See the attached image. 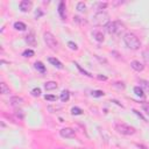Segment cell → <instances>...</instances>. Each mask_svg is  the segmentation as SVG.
<instances>
[{"label": "cell", "mask_w": 149, "mask_h": 149, "mask_svg": "<svg viewBox=\"0 0 149 149\" xmlns=\"http://www.w3.org/2000/svg\"><path fill=\"white\" fill-rule=\"evenodd\" d=\"M98 78H99V79H102V80H106V79H107L105 76H98Z\"/></svg>", "instance_id": "cell-35"}, {"label": "cell", "mask_w": 149, "mask_h": 149, "mask_svg": "<svg viewBox=\"0 0 149 149\" xmlns=\"http://www.w3.org/2000/svg\"><path fill=\"white\" fill-rule=\"evenodd\" d=\"M9 102H10V105H12L13 107L17 108V107H21V106L23 105L24 100H23L21 97H19V95H14V97H12V98L9 99Z\"/></svg>", "instance_id": "cell-7"}, {"label": "cell", "mask_w": 149, "mask_h": 149, "mask_svg": "<svg viewBox=\"0 0 149 149\" xmlns=\"http://www.w3.org/2000/svg\"><path fill=\"white\" fill-rule=\"evenodd\" d=\"M58 13L61 15V17L64 20L66 17V14H65V2L64 1H61L59 5H58Z\"/></svg>", "instance_id": "cell-11"}, {"label": "cell", "mask_w": 149, "mask_h": 149, "mask_svg": "<svg viewBox=\"0 0 149 149\" xmlns=\"http://www.w3.org/2000/svg\"><path fill=\"white\" fill-rule=\"evenodd\" d=\"M123 42L127 45V48H129L132 50H137L141 47V42H140L139 37L133 33H126L123 35Z\"/></svg>", "instance_id": "cell-1"}, {"label": "cell", "mask_w": 149, "mask_h": 149, "mask_svg": "<svg viewBox=\"0 0 149 149\" xmlns=\"http://www.w3.org/2000/svg\"><path fill=\"white\" fill-rule=\"evenodd\" d=\"M139 84H140V87L143 90H146V91H149V81L148 80H144V79H140L139 80Z\"/></svg>", "instance_id": "cell-16"}, {"label": "cell", "mask_w": 149, "mask_h": 149, "mask_svg": "<svg viewBox=\"0 0 149 149\" xmlns=\"http://www.w3.org/2000/svg\"><path fill=\"white\" fill-rule=\"evenodd\" d=\"M49 62H50L54 66H56L57 69H63V64H62L57 58H55V57H50V58H49Z\"/></svg>", "instance_id": "cell-14"}, {"label": "cell", "mask_w": 149, "mask_h": 149, "mask_svg": "<svg viewBox=\"0 0 149 149\" xmlns=\"http://www.w3.org/2000/svg\"><path fill=\"white\" fill-rule=\"evenodd\" d=\"M15 114H16V116H17L20 120H22V119L24 118V114L22 113V111H21V109H16V111H15Z\"/></svg>", "instance_id": "cell-28"}, {"label": "cell", "mask_w": 149, "mask_h": 149, "mask_svg": "<svg viewBox=\"0 0 149 149\" xmlns=\"http://www.w3.org/2000/svg\"><path fill=\"white\" fill-rule=\"evenodd\" d=\"M77 9H78L79 12H85V10H86V5H85L84 2H78V3H77Z\"/></svg>", "instance_id": "cell-22"}, {"label": "cell", "mask_w": 149, "mask_h": 149, "mask_svg": "<svg viewBox=\"0 0 149 149\" xmlns=\"http://www.w3.org/2000/svg\"><path fill=\"white\" fill-rule=\"evenodd\" d=\"M24 41L28 43V45H31V47L36 45V37H35V34H34V31H30V33H29V34L26 36Z\"/></svg>", "instance_id": "cell-9"}, {"label": "cell", "mask_w": 149, "mask_h": 149, "mask_svg": "<svg viewBox=\"0 0 149 149\" xmlns=\"http://www.w3.org/2000/svg\"><path fill=\"white\" fill-rule=\"evenodd\" d=\"M48 109H49L51 113H54V111H58V109H62V107H61V106H48Z\"/></svg>", "instance_id": "cell-30"}, {"label": "cell", "mask_w": 149, "mask_h": 149, "mask_svg": "<svg viewBox=\"0 0 149 149\" xmlns=\"http://www.w3.org/2000/svg\"><path fill=\"white\" fill-rule=\"evenodd\" d=\"M35 69H36V70H38L41 73L45 72V66L43 65V63H42V62H36V63H35Z\"/></svg>", "instance_id": "cell-19"}, {"label": "cell", "mask_w": 149, "mask_h": 149, "mask_svg": "<svg viewBox=\"0 0 149 149\" xmlns=\"http://www.w3.org/2000/svg\"><path fill=\"white\" fill-rule=\"evenodd\" d=\"M142 108H143V111L149 115V102H144V104H142Z\"/></svg>", "instance_id": "cell-31"}, {"label": "cell", "mask_w": 149, "mask_h": 149, "mask_svg": "<svg viewBox=\"0 0 149 149\" xmlns=\"http://www.w3.org/2000/svg\"><path fill=\"white\" fill-rule=\"evenodd\" d=\"M74 65H77V68H78V69H79V70H80V71H81V72H83L84 74H86V76H88V77H92V74H90L88 72H86L85 70H83V69H81V68H80V66H79V65H78L77 63H74Z\"/></svg>", "instance_id": "cell-33"}, {"label": "cell", "mask_w": 149, "mask_h": 149, "mask_svg": "<svg viewBox=\"0 0 149 149\" xmlns=\"http://www.w3.org/2000/svg\"><path fill=\"white\" fill-rule=\"evenodd\" d=\"M142 57H143L144 62H146L147 64H149V49L143 51V54H142Z\"/></svg>", "instance_id": "cell-24"}, {"label": "cell", "mask_w": 149, "mask_h": 149, "mask_svg": "<svg viewBox=\"0 0 149 149\" xmlns=\"http://www.w3.org/2000/svg\"><path fill=\"white\" fill-rule=\"evenodd\" d=\"M57 87H58V85H57L56 81H47V83L44 84V88H45L47 91H51V90H55V88H57Z\"/></svg>", "instance_id": "cell-13"}, {"label": "cell", "mask_w": 149, "mask_h": 149, "mask_svg": "<svg viewBox=\"0 0 149 149\" xmlns=\"http://www.w3.org/2000/svg\"><path fill=\"white\" fill-rule=\"evenodd\" d=\"M106 30L111 35H119L121 31L125 30V24L121 21H111L106 26Z\"/></svg>", "instance_id": "cell-3"}, {"label": "cell", "mask_w": 149, "mask_h": 149, "mask_svg": "<svg viewBox=\"0 0 149 149\" xmlns=\"http://www.w3.org/2000/svg\"><path fill=\"white\" fill-rule=\"evenodd\" d=\"M71 113H72V115H80L83 113V111L80 108H78V107H72Z\"/></svg>", "instance_id": "cell-23"}, {"label": "cell", "mask_w": 149, "mask_h": 149, "mask_svg": "<svg viewBox=\"0 0 149 149\" xmlns=\"http://www.w3.org/2000/svg\"><path fill=\"white\" fill-rule=\"evenodd\" d=\"M134 92H135V94L139 95V97H144L143 90H142L140 86H135V87H134Z\"/></svg>", "instance_id": "cell-20"}, {"label": "cell", "mask_w": 149, "mask_h": 149, "mask_svg": "<svg viewBox=\"0 0 149 149\" xmlns=\"http://www.w3.org/2000/svg\"><path fill=\"white\" fill-rule=\"evenodd\" d=\"M69 98H70V92L66 91V90H64V91L61 93V100H62L63 102H65V101L69 100Z\"/></svg>", "instance_id": "cell-17"}, {"label": "cell", "mask_w": 149, "mask_h": 149, "mask_svg": "<svg viewBox=\"0 0 149 149\" xmlns=\"http://www.w3.org/2000/svg\"><path fill=\"white\" fill-rule=\"evenodd\" d=\"M14 28H15L16 30H24V29L27 28V26H26L23 22L17 21V22H15V23H14Z\"/></svg>", "instance_id": "cell-18"}, {"label": "cell", "mask_w": 149, "mask_h": 149, "mask_svg": "<svg viewBox=\"0 0 149 149\" xmlns=\"http://www.w3.org/2000/svg\"><path fill=\"white\" fill-rule=\"evenodd\" d=\"M40 94H41V90H40L38 87H35V88L31 90V95H34V97H38Z\"/></svg>", "instance_id": "cell-26"}, {"label": "cell", "mask_w": 149, "mask_h": 149, "mask_svg": "<svg viewBox=\"0 0 149 149\" xmlns=\"http://www.w3.org/2000/svg\"><path fill=\"white\" fill-rule=\"evenodd\" d=\"M20 9H21V12H23V13H27V12H29L30 10V8H31V6H33V3H31V1H29V0H22L21 2H20Z\"/></svg>", "instance_id": "cell-8"}, {"label": "cell", "mask_w": 149, "mask_h": 149, "mask_svg": "<svg viewBox=\"0 0 149 149\" xmlns=\"http://www.w3.org/2000/svg\"><path fill=\"white\" fill-rule=\"evenodd\" d=\"M43 38H44V42L45 44L51 49V50H57L58 49V42L56 40V37L50 33V31H47L44 33L43 35Z\"/></svg>", "instance_id": "cell-5"}, {"label": "cell", "mask_w": 149, "mask_h": 149, "mask_svg": "<svg viewBox=\"0 0 149 149\" xmlns=\"http://www.w3.org/2000/svg\"><path fill=\"white\" fill-rule=\"evenodd\" d=\"M78 149H87V148H78Z\"/></svg>", "instance_id": "cell-36"}, {"label": "cell", "mask_w": 149, "mask_h": 149, "mask_svg": "<svg viewBox=\"0 0 149 149\" xmlns=\"http://www.w3.org/2000/svg\"><path fill=\"white\" fill-rule=\"evenodd\" d=\"M56 149H64V148H56Z\"/></svg>", "instance_id": "cell-37"}, {"label": "cell", "mask_w": 149, "mask_h": 149, "mask_svg": "<svg viewBox=\"0 0 149 149\" xmlns=\"http://www.w3.org/2000/svg\"><path fill=\"white\" fill-rule=\"evenodd\" d=\"M59 135L62 137H64V139H73L76 136V132L72 128L66 127V128H62L59 130Z\"/></svg>", "instance_id": "cell-6"}, {"label": "cell", "mask_w": 149, "mask_h": 149, "mask_svg": "<svg viewBox=\"0 0 149 149\" xmlns=\"http://www.w3.org/2000/svg\"><path fill=\"white\" fill-rule=\"evenodd\" d=\"M34 54H35V52H34V50H31V49H27V50H24V51H23V54H22V55H23L24 57H33V56H34Z\"/></svg>", "instance_id": "cell-21"}, {"label": "cell", "mask_w": 149, "mask_h": 149, "mask_svg": "<svg viewBox=\"0 0 149 149\" xmlns=\"http://www.w3.org/2000/svg\"><path fill=\"white\" fill-rule=\"evenodd\" d=\"M109 22H111V21H109V15H108L106 12H104V10L97 12V13L93 15V23H94L95 26H99V27L105 26V27H106Z\"/></svg>", "instance_id": "cell-2"}, {"label": "cell", "mask_w": 149, "mask_h": 149, "mask_svg": "<svg viewBox=\"0 0 149 149\" xmlns=\"http://www.w3.org/2000/svg\"><path fill=\"white\" fill-rule=\"evenodd\" d=\"M130 66H132V69H134L137 72H141V71L144 70V65L140 61H132L130 62Z\"/></svg>", "instance_id": "cell-10"}, {"label": "cell", "mask_w": 149, "mask_h": 149, "mask_svg": "<svg viewBox=\"0 0 149 149\" xmlns=\"http://www.w3.org/2000/svg\"><path fill=\"white\" fill-rule=\"evenodd\" d=\"M92 35H93L94 40H95V41H98V42H104V40H105L104 34H102L100 30H94V31L92 33Z\"/></svg>", "instance_id": "cell-12"}, {"label": "cell", "mask_w": 149, "mask_h": 149, "mask_svg": "<svg viewBox=\"0 0 149 149\" xmlns=\"http://www.w3.org/2000/svg\"><path fill=\"white\" fill-rule=\"evenodd\" d=\"M68 45H69V48H70L71 50H77V49H78L77 44H76V43H73V42H69V43H68Z\"/></svg>", "instance_id": "cell-32"}, {"label": "cell", "mask_w": 149, "mask_h": 149, "mask_svg": "<svg viewBox=\"0 0 149 149\" xmlns=\"http://www.w3.org/2000/svg\"><path fill=\"white\" fill-rule=\"evenodd\" d=\"M92 95L93 97H102V95H105V93L100 90H95V91H92Z\"/></svg>", "instance_id": "cell-25"}, {"label": "cell", "mask_w": 149, "mask_h": 149, "mask_svg": "<svg viewBox=\"0 0 149 149\" xmlns=\"http://www.w3.org/2000/svg\"><path fill=\"white\" fill-rule=\"evenodd\" d=\"M44 99H45V100H49V101H56L57 98H56L55 95H51V94H45V95H44Z\"/></svg>", "instance_id": "cell-27"}, {"label": "cell", "mask_w": 149, "mask_h": 149, "mask_svg": "<svg viewBox=\"0 0 149 149\" xmlns=\"http://www.w3.org/2000/svg\"><path fill=\"white\" fill-rule=\"evenodd\" d=\"M133 112H134V113H135V114H136V115H137V116H140V118H141V119H142V120H143V121H146V119H144V118H143V115H142V114H141V113H140V112H137V111H136V109H133Z\"/></svg>", "instance_id": "cell-34"}, {"label": "cell", "mask_w": 149, "mask_h": 149, "mask_svg": "<svg viewBox=\"0 0 149 149\" xmlns=\"http://www.w3.org/2000/svg\"><path fill=\"white\" fill-rule=\"evenodd\" d=\"M107 7V3L106 2H99L98 3V9H99V12H101L102 9H105Z\"/></svg>", "instance_id": "cell-29"}, {"label": "cell", "mask_w": 149, "mask_h": 149, "mask_svg": "<svg viewBox=\"0 0 149 149\" xmlns=\"http://www.w3.org/2000/svg\"><path fill=\"white\" fill-rule=\"evenodd\" d=\"M114 127H115V130L122 135H133L136 132L134 127H132L125 122H115Z\"/></svg>", "instance_id": "cell-4"}, {"label": "cell", "mask_w": 149, "mask_h": 149, "mask_svg": "<svg viewBox=\"0 0 149 149\" xmlns=\"http://www.w3.org/2000/svg\"><path fill=\"white\" fill-rule=\"evenodd\" d=\"M0 92H1V94H8L9 92H10V90H9V87L6 85V83H0Z\"/></svg>", "instance_id": "cell-15"}]
</instances>
